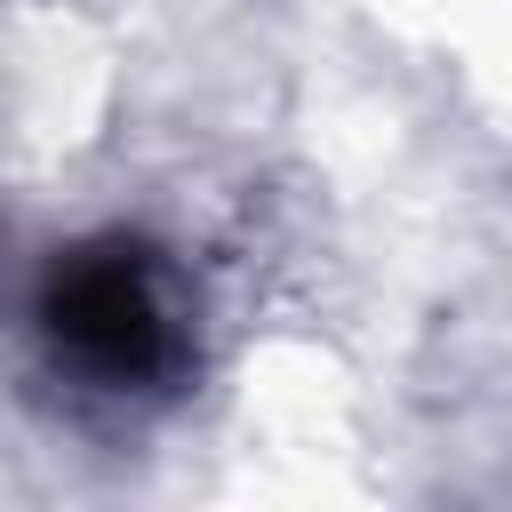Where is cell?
Here are the masks:
<instances>
[{"label": "cell", "instance_id": "cell-1", "mask_svg": "<svg viewBox=\"0 0 512 512\" xmlns=\"http://www.w3.org/2000/svg\"><path fill=\"white\" fill-rule=\"evenodd\" d=\"M40 320L48 336L104 384H144L168 368V312H160V288H152V264L144 248H72L56 256L48 288H40Z\"/></svg>", "mask_w": 512, "mask_h": 512}]
</instances>
